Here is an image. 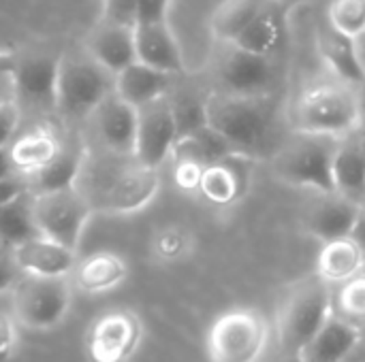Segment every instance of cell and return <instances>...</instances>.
<instances>
[{
	"label": "cell",
	"instance_id": "1",
	"mask_svg": "<svg viewBox=\"0 0 365 362\" xmlns=\"http://www.w3.org/2000/svg\"><path fill=\"white\" fill-rule=\"evenodd\" d=\"M75 188L88 201L92 213L128 215L145 209L156 198L160 175L137 158L88 149Z\"/></svg>",
	"mask_w": 365,
	"mask_h": 362
},
{
	"label": "cell",
	"instance_id": "2",
	"mask_svg": "<svg viewBox=\"0 0 365 362\" xmlns=\"http://www.w3.org/2000/svg\"><path fill=\"white\" fill-rule=\"evenodd\" d=\"M295 134L344 139L361 128L357 87L338 79H323L306 85L289 109Z\"/></svg>",
	"mask_w": 365,
	"mask_h": 362
},
{
	"label": "cell",
	"instance_id": "3",
	"mask_svg": "<svg viewBox=\"0 0 365 362\" xmlns=\"http://www.w3.org/2000/svg\"><path fill=\"white\" fill-rule=\"evenodd\" d=\"M205 117L207 126L229 141L235 151L257 158L274 132L276 102L274 96H231L207 92Z\"/></svg>",
	"mask_w": 365,
	"mask_h": 362
},
{
	"label": "cell",
	"instance_id": "4",
	"mask_svg": "<svg viewBox=\"0 0 365 362\" xmlns=\"http://www.w3.org/2000/svg\"><path fill=\"white\" fill-rule=\"evenodd\" d=\"M115 90V75L90 58L86 49L60 53L56 113L66 122H86Z\"/></svg>",
	"mask_w": 365,
	"mask_h": 362
},
{
	"label": "cell",
	"instance_id": "5",
	"mask_svg": "<svg viewBox=\"0 0 365 362\" xmlns=\"http://www.w3.org/2000/svg\"><path fill=\"white\" fill-rule=\"evenodd\" d=\"M331 316L334 297L329 284H325L319 275L302 280L287 292L278 309L276 326L280 346L297 356Z\"/></svg>",
	"mask_w": 365,
	"mask_h": 362
},
{
	"label": "cell",
	"instance_id": "6",
	"mask_svg": "<svg viewBox=\"0 0 365 362\" xmlns=\"http://www.w3.org/2000/svg\"><path fill=\"white\" fill-rule=\"evenodd\" d=\"M340 139L295 134L272 156L274 177L293 188H308L317 194H334L331 164Z\"/></svg>",
	"mask_w": 365,
	"mask_h": 362
},
{
	"label": "cell",
	"instance_id": "7",
	"mask_svg": "<svg viewBox=\"0 0 365 362\" xmlns=\"http://www.w3.org/2000/svg\"><path fill=\"white\" fill-rule=\"evenodd\" d=\"M210 70L214 79L210 92L231 96H274L280 81L278 58L250 53L233 43H218Z\"/></svg>",
	"mask_w": 365,
	"mask_h": 362
},
{
	"label": "cell",
	"instance_id": "8",
	"mask_svg": "<svg viewBox=\"0 0 365 362\" xmlns=\"http://www.w3.org/2000/svg\"><path fill=\"white\" fill-rule=\"evenodd\" d=\"M73 301L71 277L21 275L11 288V314L19 326L51 331L64 322Z\"/></svg>",
	"mask_w": 365,
	"mask_h": 362
},
{
	"label": "cell",
	"instance_id": "9",
	"mask_svg": "<svg viewBox=\"0 0 365 362\" xmlns=\"http://www.w3.org/2000/svg\"><path fill=\"white\" fill-rule=\"evenodd\" d=\"M267 320L248 307L222 314L207 333V354L212 362H259L267 350Z\"/></svg>",
	"mask_w": 365,
	"mask_h": 362
},
{
	"label": "cell",
	"instance_id": "10",
	"mask_svg": "<svg viewBox=\"0 0 365 362\" xmlns=\"http://www.w3.org/2000/svg\"><path fill=\"white\" fill-rule=\"evenodd\" d=\"M32 215L41 237L77 252L92 209L77 188H66L32 194Z\"/></svg>",
	"mask_w": 365,
	"mask_h": 362
},
{
	"label": "cell",
	"instance_id": "11",
	"mask_svg": "<svg viewBox=\"0 0 365 362\" xmlns=\"http://www.w3.org/2000/svg\"><path fill=\"white\" fill-rule=\"evenodd\" d=\"M137 109L115 92L107 96L86 119V147L111 156L135 158Z\"/></svg>",
	"mask_w": 365,
	"mask_h": 362
},
{
	"label": "cell",
	"instance_id": "12",
	"mask_svg": "<svg viewBox=\"0 0 365 362\" xmlns=\"http://www.w3.org/2000/svg\"><path fill=\"white\" fill-rule=\"evenodd\" d=\"M143 339V324L128 309L103 314L90 326L86 337L90 362H126L137 352Z\"/></svg>",
	"mask_w": 365,
	"mask_h": 362
},
{
	"label": "cell",
	"instance_id": "13",
	"mask_svg": "<svg viewBox=\"0 0 365 362\" xmlns=\"http://www.w3.org/2000/svg\"><path fill=\"white\" fill-rule=\"evenodd\" d=\"M60 53L30 51L15 55L11 75L15 83V100L24 109L56 111V81H58Z\"/></svg>",
	"mask_w": 365,
	"mask_h": 362
},
{
	"label": "cell",
	"instance_id": "14",
	"mask_svg": "<svg viewBox=\"0 0 365 362\" xmlns=\"http://www.w3.org/2000/svg\"><path fill=\"white\" fill-rule=\"evenodd\" d=\"M178 143V126L169 98L163 96L137 109V139L135 158L148 169H160L171 158Z\"/></svg>",
	"mask_w": 365,
	"mask_h": 362
},
{
	"label": "cell",
	"instance_id": "15",
	"mask_svg": "<svg viewBox=\"0 0 365 362\" xmlns=\"http://www.w3.org/2000/svg\"><path fill=\"white\" fill-rule=\"evenodd\" d=\"M361 205L342 194H319L304 213V228L317 241L334 243L351 239V233L361 215Z\"/></svg>",
	"mask_w": 365,
	"mask_h": 362
},
{
	"label": "cell",
	"instance_id": "16",
	"mask_svg": "<svg viewBox=\"0 0 365 362\" xmlns=\"http://www.w3.org/2000/svg\"><path fill=\"white\" fill-rule=\"evenodd\" d=\"M255 164L257 158L233 154L218 164L205 166L199 181V192L214 205H233L248 194Z\"/></svg>",
	"mask_w": 365,
	"mask_h": 362
},
{
	"label": "cell",
	"instance_id": "17",
	"mask_svg": "<svg viewBox=\"0 0 365 362\" xmlns=\"http://www.w3.org/2000/svg\"><path fill=\"white\" fill-rule=\"evenodd\" d=\"M9 258L21 275L36 277H71L79 262L75 250H68L41 235L13 247Z\"/></svg>",
	"mask_w": 365,
	"mask_h": 362
},
{
	"label": "cell",
	"instance_id": "18",
	"mask_svg": "<svg viewBox=\"0 0 365 362\" xmlns=\"http://www.w3.org/2000/svg\"><path fill=\"white\" fill-rule=\"evenodd\" d=\"M289 13L291 9L265 0L257 17L233 41V45L250 53L278 58V53L289 41Z\"/></svg>",
	"mask_w": 365,
	"mask_h": 362
},
{
	"label": "cell",
	"instance_id": "19",
	"mask_svg": "<svg viewBox=\"0 0 365 362\" xmlns=\"http://www.w3.org/2000/svg\"><path fill=\"white\" fill-rule=\"evenodd\" d=\"M83 49L94 62H98L111 75H118L133 62H137L135 51V28L120 26L101 19L88 34Z\"/></svg>",
	"mask_w": 365,
	"mask_h": 362
},
{
	"label": "cell",
	"instance_id": "20",
	"mask_svg": "<svg viewBox=\"0 0 365 362\" xmlns=\"http://www.w3.org/2000/svg\"><path fill=\"white\" fill-rule=\"evenodd\" d=\"M135 51L137 62L160 73L178 77L186 68L182 47L167 21L135 26Z\"/></svg>",
	"mask_w": 365,
	"mask_h": 362
},
{
	"label": "cell",
	"instance_id": "21",
	"mask_svg": "<svg viewBox=\"0 0 365 362\" xmlns=\"http://www.w3.org/2000/svg\"><path fill=\"white\" fill-rule=\"evenodd\" d=\"M314 43L321 60L325 62L334 79L355 87L364 83L365 75L357 60L355 38L338 32L327 19H321L314 30Z\"/></svg>",
	"mask_w": 365,
	"mask_h": 362
},
{
	"label": "cell",
	"instance_id": "22",
	"mask_svg": "<svg viewBox=\"0 0 365 362\" xmlns=\"http://www.w3.org/2000/svg\"><path fill=\"white\" fill-rule=\"evenodd\" d=\"M64 139L51 126H34L19 132L6 147L11 164L17 175L30 177L47 166L62 149Z\"/></svg>",
	"mask_w": 365,
	"mask_h": 362
},
{
	"label": "cell",
	"instance_id": "23",
	"mask_svg": "<svg viewBox=\"0 0 365 362\" xmlns=\"http://www.w3.org/2000/svg\"><path fill=\"white\" fill-rule=\"evenodd\" d=\"M364 331L351 320L331 316L317 337L297 354L299 362H344L361 344Z\"/></svg>",
	"mask_w": 365,
	"mask_h": 362
},
{
	"label": "cell",
	"instance_id": "24",
	"mask_svg": "<svg viewBox=\"0 0 365 362\" xmlns=\"http://www.w3.org/2000/svg\"><path fill=\"white\" fill-rule=\"evenodd\" d=\"M86 141L83 139H73L64 141L60 154L41 171L34 175L26 177L30 194H43V192H56V190H66L75 188L77 177L81 173L83 160H86Z\"/></svg>",
	"mask_w": 365,
	"mask_h": 362
},
{
	"label": "cell",
	"instance_id": "25",
	"mask_svg": "<svg viewBox=\"0 0 365 362\" xmlns=\"http://www.w3.org/2000/svg\"><path fill=\"white\" fill-rule=\"evenodd\" d=\"M175 77L160 73L156 68H150L141 62H133L124 70L115 75V96H120L130 107L139 109L143 105H150L163 96H167L173 87Z\"/></svg>",
	"mask_w": 365,
	"mask_h": 362
},
{
	"label": "cell",
	"instance_id": "26",
	"mask_svg": "<svg viewBox=\"0 0 365 362\" xmlns=\"http://www.w3.org/2000/svg\"><path fill=\"white\" fill-rule=\"evenodd\" d=\"M71 277L75 288H79L81 292L105 294L126 282L128 265L115 252H94L77 262Z\"/></svg>",
	"mask_w": 365,
	"mask_h": 362
},
{
	"label": "cell",
	"instance_id": "27",
	"mask_svg": "<svg viewBox=\"0 0 365 362\" xmlns=\"http://www.w3.org/2000/svg\"><path fill=\"white\" fill-rule=\"evenodd\" d=\"M331 177L336 194H342L355 203H364L365 198V158L357 141V132L338 141Z\"/></svg>",
	"mask_w": 365,
	"mask_h": 362
},
{
	"label": "cell",
	"instance_id": "28",
	"mask_svg": "<svg viewBox=\"0 0 365 362\" xmlns=\"http://www.w3.org/2000/svg\"><path fill=\"white\" fill-rule=\"evenodd\" d=\"M365 267V256L351 239L325 243L317 258V275L325 284H346Z\"/></svg>",
	"mask_w": 365,
	"mask_h": 362
},
{
	"label": "cell",
	"instance_id": "29",
	"mask_svg": "<svg viewBox=\"0 0 365 362\" xmlns=\"http://www.w3.org/2000/svg\"><path fill=\"white\" fill-rule=\"evenodd\" d=\"M240 154L233 149V145L229 141H225L216 130H212L210 126L178 139L175 147H173V158L175 160H186V162H195L199 166H212L222 162L225 158Z\"/></svg>",
	"mask_w": 365,
	"mask_h": 362
},
{
	"label": "cell",
	"instance_id": "30",
	"mask_svg": "<svg viewBox=\"0 0 365 362\" xmlns=\"http://www.w3.org/2000/svg\"><path fill=\"white\" fill-rule=\"evenodd\" d=\"M38 237L34 215H32V194L26 192L0 207V241L9 247V252L30 239Z\"/></svg>",
	"mask_w": 365,
	"mask_h": 362
},
{
	"label": "cell",
	"instance_id": "31",
	"mask_svg": "<svg viewBox=\"0 0 365 362\" xmlns=\"http://www.w3.org/2000/svg\"><path fill=\"white\" fill-rule=\"evenodd\" d=\"M263 2L265 0H225L212 17L216 43H233L257 17Z\"/></svg>",
	"mask_w": 365,
	"mask_h": 362
},
{
	"label": "cell",
	"instance_id": "32",
	"mask_svg": "<svg viewBox=\"0 0 365 362\" xmlns=\"http://www.w3.org/2000/svg\"><path fill=\"white\" fill-rule=\"evenodd\" d=\"M205 96L207 94H199L192 90H175V87H171V92L167 94L178 126V139L188 137L207 126Z\"/></svg>",
	"mask_w": 365,
	"mask_h": 362
},
{
	"label": "cell",
	"instance_id": "33",
	"mask_svg": "<svg viewBox=\"0 0 365 362\" xmlns=\"http://www.w3.org/2000/svg\"><path fill=\"white\" fill-rule=\"evenodd\" d=\"M325 19L338 32L357 38L365 32V0H329Z\"/></svg>",
	"mask_w": 365,
	"mask_h": 362
},
{
	"label": "cell",
	"instance_id": "34",
	"mask_svg": "<svg viewBox=\"0 0 365 362\" xmlns=\"http://www.w3.org/2000/svg\"><path fill=\"white\" fill-rule=\"evenodd\" d=\"M336 307L344 320H364L365 322V273L349 280L340 286L336 297Z\"/></svg>",
	"mask_w": 365,
	"mask_h": 362
},
{
	"label": "cell",
	"instance_id": "35",
	"mask_svg": "<svg viewBox=\"0 0 365 362\" xmlns=\"http://www.w3.org/2000/svg\"><path fill=\"white\" fill-rule=\"evenodd\" d=\"M19 352V324L9 312H0V362H13Z\"/></svg>",
	"mask_w": 365,
	"mask_h": 362
},
{
	"label": "cell",
	"instance_id": "36",
	"mask_svg": "<svg viewBox=\"0 0 365 362\" xmlns=\"http://www.w3.org/2000/svg\"><path fill=\"white\" fill-rule=\"evenodd\" d=\"M21 126V109L17 100L0 102V149H6L13 139L19 134Z\"/></svg>",
	"mask_w": 365,
	"mask_h": 362
},
{
	"label": "cell",
	"instance_id": "37",
	"mask_svg": "<svg viewBox=\"0 0 365 362\" xmlns=\"http://www.w3.org/2000/svg\"><path fill=\"white\" fill-rule=\"evenodd\" d=\"M105 21L120 26H137V0H101Z\"/></svg>",
	"mask_w": 365,
	"mask_h": 362
},
{
	"label": "cell",
	"instance_id": "38",
	"mask_svg": "<svg viewBox=\"0 0 365 362\" xmlns=\"http://www.w3.org/2000/svg\"><path fill=\"white\" fill-rule=\"evenodd\" d=\"M171 0H137V26L167 21Z\"/></svg>",
	"mask_w": 365,
	"mask_h": 362
},
{
	"label": "cell",
	"instance_id": "39",
	"mask_svg": "<svg viewBox=\"0 0 365 362\" xmlns=\"http://www.w3.org/2000/svg\"><path fill=\"white\" fill-rule=\"evenodd\" d=\"M203 175V166L186 160H175V186L184 192L199 190V181Z\"/></svg>",
	"mask_w": 365,
	"mask_h": 362
},
{
	"label": "cell",
	"instance_id": "40",
	"mask_svg": "<svg viewBox=\"0 0 365 362\" xmlns=\"http://www.w3.org/2000/svg\"><path fill=\"white\" fill-rule=\"evenodd\" d=\"M26 192H30L26 177H21V175H11V177L0 179V207L9 205L11 201H15L17 196L26 194Z\"/></svg>",
	"mask_w": 365,
	"mask_h": 362
},
{
	"label": "cell",
	"instance_id": "41",
	"mask_svg": "<svg viewBox=\"0 0 365 362\" xmlns=\"http://www.w3.org/2000/svg\"><path fill=\"white\" fill-rule=\"evenodd\" d=\"M21 277V273L17 271V267L13 265V260L6 256L0 260V294L2 292H11V288L17 284V280Z\"/></svg>",
	"mask_w": 365,
	"mask_h": 362
},
{
	"label": "cell",
	"instance_id": "42",
	"mask_svg": "<svg viewBox=\"0 0 365 362\" xmlns=\"http://www.w3.org/2000/svg\"><path fill=\"white\" fill-rule=\"evenodd\" d=\"M15 100V83L11 70H0V102Z\"/></svg>",
	"mask_w": 365,
	"mask_h": 362
},
{
	"label": "cell",
	"instance_id": "43",
	"mask_svg": "<svg viewBox=\"0 0 365 362\" xmlns=\"http://www.w3.org/2000/svg\"><path fill=\"white\" fill-rule=\"evenodd\" d=\"M351 241L359 247V252L365 256V211H361L353 233H351Z\"/></svg>",
	"mask_w": 365,
	"mask_h": 362
},
{
	"label": "cell",
	"instance_id": "44",
	"mask_svg": "<svg viewBox=\"0 0 365 362\" xmlns=\"http://www.w3.org/2000/svg\"><path fill=\"white\" fill-rule=\"evenodd\" d=\"M11 175H17V173H15L13 164H11L9 151H6V149H0V179L11 177Z\"/></svg>",
	"mask_w": 365,
	"mask_h": 362
},
{
	"label": "cell",
	"instance_id": "45",
	"mask_svg": "<svg viewBox=\"0 0 365 362\" xmlns=\"http://www.w3.org/2000/svg\"><path fill=\"white\" fill-rule=\"evenodd\" d=\"M355 51H357V60H359V66L365 75V32H361L357 38H355Z\"/></svg>",
	"mask_w": 365,
	"mask_h": 362
},
{
	"label": "cell",
	"instance_id": "46",
	"mask_svg": "<svg viewBox=\"0 0 365 362\" xmlns=\"http://www.w3.org/2000/svg\"><path fill=\"white\" fill-rule=\"evenodd\" d=\"M357 100H359V115H361V126L365 128V81L357 85Z\"/></svg>",
	"mask_w": 365,
	"mask_h": 362
},
{
	"label": "cell",
	"instance_id": "47",
	"mask_svg": "<svg viewBox=\"0 0 365 362\" xmlns=\"http://www.w3.org/2000/svg\"><path fill=\"white\" fill-rule=\"evenodd\" d=\"M15 62V55L9 51H0V70H11Z\"/></svg>",
	"mask_w": 365,
	"mask_h": 362
},
{
	"label": "cell",
	"instance_id": "48",
	"mask_svg": "<svg viewBox=\"0 0 365 362\" xmlns=\"http://www.w3.org/2000/svg\"><path fill=\"white\" fill-rule=\"evenodd\" d=\"M269 2L280 4V6H284V9H295V6H299V4H304V2H308V0H269Z\"/></svg>",
	"mask_w": 365,
	"mask_h": 362
},
{
	"label": "cell",
	"instance_id": "49",
	"mask_svg": "<svg viewBox=\"0 0 365 362\" xmlns=\"http://www.w3.org/2000/svg\"><path fill=\"white\" fill-rule=\"evenodd\" d=\"M357 141H359V147H361V154H364V158H365V128L364 126L357 130Z\"/></svg>",
	"mask_w": 365,
	"mask_h": 362
},
{
	"label": "cell",
	"instance_id": "50",
	"mask_svg": "<svg viewBox=\"0 0 365 362\" xmlns=\"http://www.w3.org/2000/svg\"><path fill=\"white\" fill-rule=\"evenodd\" d=\"M6 256H9V247L0 241V260H2V258H6Z\"/></svg>",
	"mask_w": 365,
	"mask_h": 362
},
{
	"label": "cell",
	"instance_id": "51",
	"mask_svg": "<svg viewBox=\"0 0 365 362\" xmlns=\"http://www.w3.org/2000/svg\"><path fill=\"white\" fill-rule=\"evenodd\" d=\"M361 209H364V211H365V198H364V203H361Z\"/></svg>",
	"mask_w": 365,
	"mask_h": 362
}]
</instances>
